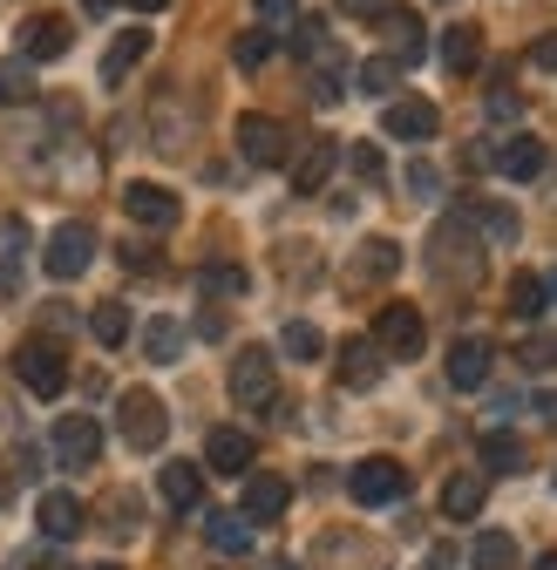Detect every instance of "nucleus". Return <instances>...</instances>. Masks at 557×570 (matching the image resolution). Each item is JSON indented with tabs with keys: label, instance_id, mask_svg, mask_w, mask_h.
Listing matches in <instances>:
<instances>
[{
	"label": "nucleus",
	"instance_id": "obj_1",
	"mask_svg": "<svg viewBox=\"0 0 557 570\" xmlns=\"http://www.w3.org/2000/svg\"><path fill=\"white\" fill-rule=\"evenodd\" d=\"M116 428H123V442L144 455V449H164V435H170V407L150 394V387H129L123 401H116Z\"/></svg>",
	"mask_w": 557,
	"mask_h": 570
},
{
	"label": "nucleus",
	"instance_id": "obj_2",
	"mask_svg": "<svg viewBox=\"0 0 557 570\" xmlns=\"http://www.w3.org/2000/svg\"><path fill=\"white\" fill-rule=\"evenodd\" d=\"M232 401L252 407V414L278 407V374H272V353L265 346H238L232 353Z\"/></svg>",
	"mask_w": 557,
	"mask_h": 570
},
{
	"label": "nucleus",
	"instance_id": "obj_3",
	"mask_svg": "<svg viewBox=\"0 0 557 570\" xmlns=\"http://www.w3.org/2000/svg\"><path fill=\"white\" fill-rule=\"evenodd\" d=\"M14 381H21L28 394L55 401V394L68 387V353H61L55 340H21V346H14Z\"/></svg>",
	"mask_w": 557,
	"mask_h": 570
},
{
	"label": "nucleus",
	"instance_id": "obj_4",
	"mask_svg": "<svg viewBox=\"0 0 557 570\" xmlns=\"http://www.w3.org/2000/svg\"><path fill=\"white\" fill-rule=\"evenodd\" d=\"M429 265H436L442 278H456V285H469V278L482 272V252H476V238H469V210H456V218L436 232V245H429Z\"/></svg>",
	"mask_w": 557,
	"mask_h": 570
},
{
	"label": "nucleus",
	"instance_id": "obj_5",
	"mask_svg": "<svg viewBox=\"0 0 557 570\" xmlns=\"http://www.w3.org/2000/svg\"><path fill=\"white\" fill-rule=\"evenodd\" d=\"M374 346L388 353V361H414V353H422L429 346V320L422 313H414V306H381L374 313Z\"/></svg>",
	"mask_w": 557,
	"mask_h": 570
},
{
	"label": "nucleus",
	"instance_id": "obj_6",
	"mask_svg": "<svg viewBox=\"0 0 557 570\" xmlns=\"http://www.w3.org/2000/svg\"><path fill=\"white\" fill-rule=\"evenodd\" d=\"M89 258H96V232H89L82 218L55 225V232H48V245H41L48 278H82V272H89Z\"/></svg>",
	"mask_w": 557,
	"mask_h": 570
},
{
	"label": "nucleus",
	"instance_id": "obj_7",
	"mask_svg": "<svg viewBox=\"0 0 557 570\" xmlns=\"http://www.w3.org/2000/svg\"><path fill=\"white\" fill-rule=\"evenodd\" d=\"M48 449H55L61 469H89V462L102 455V428H96L89 414H61L55 435H48Z\"/></svg>",
	"mask_w": 557,
	"mask_h": 570
},
{
	"label": "nucleus",
	"instance_id": "obj_8",
	"mask_svg": "<svg viewBox=\"0 0 557 570\" xmlns=\"http://www.w3.org/2000/svg\"><path fill=\"white\" fill-rule=\"evenodd\" d=\"M286 122H272V116H238V157L252 170H272V164H286Z\"/></svg>",
	"mask_w": 557,
	"mask_h": 570
},
{
	"label": "nucleus",
	"instance_id": "obj_9",
	"mask_svg": "<svg viewBox=\"0 0 557 570\" xmlns=\"http://www.w3.org/2000/svg\"><path fill=\"white\" fill-rule=\"evenodd\" d=\"M123 210H129V225H144V232H170L184 218L177 190H164V184H129L123 190Z\"/></svg>",
	"mask_w": 557,
	"mask_h": 570
},
{
	"label": "nucleus",
	"instance_id": "obj_10",
	"mask_svg": "<svg viewBox=\"0 0 557 570\" xmlns=\"http://www.w3.org/2000/svg\"><path fill=\"white\" fill-rule=\"evenodd\" d=\"M442 129V116H436V102L429 96H394L388 109H381V136H401V142H429Z\"/></svg>",
	"mask_w": 557,
	"mask_h": 570
},
{
	"label": "nucleus",
	"instance_id": "obj_11",
	"mask_svg": "<svg viewBox=\"0 0 557 570\" xmlns=\"http://www.w3.org/2000/svg\"><path fill=\"white\" fill-rule=\"evenodd\" d=\"M346 489H354V503H394V495L408 489V469L388 462V455H368V462H354Z\"/></svg>",
	"mask_w": 557,
	"mask_h": 570
},
{
	"label": "nucleus",
	"instance_id": "obj_12",
	"mask_svg": "<svg viewBox=\"0 0 557 570\" xmlns=\"http://www.w3.org/2000/svg\"><path fill=\"white\" fill-rule=\"evenodd\" d=\"M35 523H41V537H48V543H68V537H82L89 510H82V503H76L68 489H48L41 503H35Z\"/></svg>",
	"mask_w": 557,
	"mask_h": 570
},
{
	"label": "nucleus",
	"instance_id": "obj_13",
	"mask_svg": "<svg viewBox=\"0 0 557 570\" xmlns=\"http://www.w3.org/2000/svg\"><path fill=\"white\" fill-rule=\"evenodd\" d=\"M68 41H76V28H68L61 14H35V21H21V61H61Z\"/></svg>",
	"mask_w": 557,
	"mask_h": 570
},
{
	"label": "nucleus",
	"instance_id": "obj_14",
	"mask_svg": "<svg viewBox=\"0 0 557 570\" xmlns=\"http://www.w3.org/2000/svg\"><path fill=\"white\" fill-rule=\"evenodd\" d=\"M381 35H388V55H394L401 68L422 61V48H429V21L408 14V8H388V14H381Z\"/></svg>",
	"mask_w": 557,
	"mask_h": 570
},
{
	"label": "nucleus",
	"instance_id": "obj_15",
	"mask_svg": "<svg viewBox=\"0 0 557 570\" xmlns=\"http://www.w3.org/2000/svg\"><path fill=\"white\" fill-rule=\"evenodd\" d=\"M286 503H293V489L278 482V475H265V469L245 475V503H238V510H245L252 523H278V517H286Z\"/></svg>",
	"mask_w": 557,
	"mask_h": 570
},
{
	"label": "nucleus",
	"instance_id": "obj_16",
	"mask_svg": "<svg viewBox=\"0 0 557 570\" xmlns=\"http://www.w3.org/2000/svg\"><path fill=\"white\" fill-rule=\"evenodd\" d=\"M333 164H340V142L333 136H313L306 150L293 157V190L300 197H313V190H326V177H333Z\"/></svg>",
	"mask_w": 557,
	"mask_h": 570
},
{
	"label": "nucleus",
	"instance_id": "obj_17",
	"mask_svg": "<svg viewBox=\"0 0 557 570\" xmlns=\"http://www.w3.org/2000/svg\"><path fill=\"white\" fill-rule=\"evenodd\" d=\"M381 367H388V353H381L374 340H346V346H340V387H346V394L374 387V381H381Z\"/></svg>",
	"mask_w": 557,
	"mask_h": 570
},
{
	"label": "nucleus",
	"instance_id": "obj_18",
	"mask_svg": "<svg viewBox=\"0 0 557 570\" xmlns=\"http://www.w3.org/2000/svg\"><path fill=\"white\" fill-rule=\"evenodd\" d=\"M490 381V340H476V333H462L456 346H449V387H482Z\"/></svg>",
	"mask_w": 557,
	"mask_h": 570
},
{
	"label": "nucleus",
	"instance_id": "obj_19",
	"mask_svg": "<svg viewBox=\"0 0 557 570\" xmlns=\"http://www.w3.org/2000/svg\"><path fill=\"white\" fill-rule=\"evenodd\" d=\"M204 462H212L218 475H252V435H245V428H212Z\"/></svg>",
	"mask_w": 557,
	"mask_h": 570
},
{
	"label": "nucleus",
	"instance_id": "obj_20",
	"mask_svg": "<svg viewBox=\"0 0 557 570\" xmlns=\"http://www.w3.org/2000/svg\"><path fill=\"white\" fill-rule=\"evenodd\" d=\"M204 537L225 557H252V517L245 510H204Z\"/></svg>",
	"mask_w": 557,
	"mask_h": 570
},
{
	"label": "nucleus",
	"instance_id": "obj_21",
	"mask_svg": "<svg viewBox=\"0 0 557 570\" xmlns=\"http://www.w3.org/2000/svg\"><path fill=\"white\" fill-rule=\"evenodd\" d=\"M497 170H504L510 184H530V177L544 170V142H537V136H504V142H497Z\"/></svg>",
	"mask_w": 557,
	"mask_h": 570
},
{
	"label": "nucleus",
	"instance_id": "obj_22",
	"mask_svg": "<svg viewBox=\"0 0 557 570\" xmlns=\"http://www.w3.org/2000/svg\"><path fill=\"white\" fill-rule=\"evenodd\" d=\"M157 489H164L170 510H204V475H197V462H164Z\"/></svg>",
	"mask_w": 557,
	"mask_h": 570
},
{
	"label": "nucleus",
	"instance_id": "obj_23",
	"mask_svg": "<svg viewBox=\"0 0 557 570\" xmlns=\"http://www.w3.org/2000/svg\"><path fill=\"white\" fill-rule=\"evenodd\" d=\"M144 55H150V28H123V35L109 41V55H102V82H123Z\"/></svg>",
	"mask_w": 557,
	"mask_h": 570
},
{
	"label": "nucleus",
	"instance_id": "obj_24",
	"mask_svg": "<svg viewBox=\"0 0 557 570\" xmlns=\"http://www.w3.org/2000/svg\"><path fill=\"white\" fill-rule=\"evenodd\" d=\"M197 293L204 299H245L252 293V272L245 265H225V258L218 265H197Z\"/></svg>",
	"mask_w": 557,
	"mask_h": 570
},
{
	"label": "nucleus",
	"instance_id": "obj_25",
	"mask_svg": "<svg viewBox=\"0 0 557 570\" xmlns=\"http://www.w3.org/2000/svg\"><path fill=\"white\" fill-rule=\"evenodd\" d=\"M21 245H28V225L8 218V225H0V306H8L14 285H21Z\"/></svg>",
	"mask_w": 557,
	"mask_h": 570
},
{
	"label": "nucleus",
	"instance_id": "obj_26",
	"mask_svg": "<svg viewBox=\"0 0 557 570\" xmlns=\"http://www.w3.org/2000/svg\"><path fill=\"white\" fill-rule=\"evenodd\" d=\"M144 361H157V367H177L184 361V326L177 320H150L144 326Z\"/></svg>",
	"mask_w": 557,
	"mask_h": 570
},
{
	"label": "nucleus",
	"instance_id": "obj_27",
	"mask_svg": "<svg viewBox=\"0 0 557 570\" xmlns=\"http://www.w3.org/2000/svg\"><path fill=\"white\" fill-rule=\"evenodd\" d=\"M482 510V475H449L442 482V517L449 523H469Z\"/></svg>",
	"mask_w": 557,
	"mask_h": 570
},
{
	"label": "nucleus",
	"instance_id": "obj_28",
	"mask_svg": "<svg viewBox=\"0 0 557 570\" xmlns=\"http://www.w3.org/2000/svg\"><path fill=\"white\" fill-rule=\"evenodd\" d=\"M476 61H482V35L476 28H449L442 35V68H449V76H469Z\"/></svg>",
	"mask_w": 557,
	"mask_h": 570
},
{
	"label": "nucleus",
	"instance_id": "obj_29",
	"mask_svg": "<svg viewBox=\"0 0 557 570\" xmlns=\"http://www.w3.org/2000/svg\"><path fill=\"white\" fill-rule=\"evenodd\" d=\"M394 82H401V61H394V55H368V61L354 68V89H361V96H394Z\"/></svg>",
	"mask_w": 557,
	"mask_h": 570
},
{
	"label": "nucleus",
	"instance_id": "obj_30",
	"mask_svg": "<svg viewBox=\"0 0 557 570\" xmlns=\"http://www.w3.org/2000/svg\"><path fill=\"white\" fill-rule=\"evenodd\" d=\"M504 306H510V320H537V313L550 306V285H544V278H530V272H517Z\"/></svg>",
	"mask_w": 557,
	"mask_h": 570
},
{
	"label": "nucleus",
	"instance_id": "obj_31",
	"mask_svg": "<svg viewBox=\"0 0 557 570\" xmlns=\"http://www.w3.org/2000/svg\"><path fill=\"white\" fill-rule=\"evenodd\" d=\"M482 462H490L497 475H517L524 469V442L510 435V428H490V435H482Z\"/></svg>",
	"mask_w": 557,
	"mask_h": 570
},
{
	"label": "nucleus",
	"instance_id": "obj_32",
	"mask_svg": "<svg viewBox=\"0 0 557 570\" xmlns=\"http://www.w3.org/2000/svg\"><path fill=\"white\" fill-rule=\"evenodd\" d=\"M394 265H401V245L394 238H368L361 258H354V278H388Z\"/></svg>",
	"mask_w": 557,
	"mask_h": 570
},
{
	"label": "nucleus",
	"instance_id": "obj_33",
	"mask_svg": "<svg viewBox=\"0 0 557 570\" xmlns=\"http://www.w3.org/2000/svg\"><path fill=\"white\" fill-rule=\"evenodd\" d=\"M89 333H96L102 346H123V340H129V306H123V299H102V306L89 313Z\"/></svg>",
	"mask_w": 557,
	"mask_h": 570
},
{
	"label": "nucleus",
	"instance_id": "obj_34",
	"mask_svg": "<svg viewBox=\"0 0 557 570\" xmlns=\"http://www.w3.org/2000/svg\"><path fill=\"white\" fill-rule=\"evenodd\" d=\"M278 346H286L293 361H320V353H326V340H320V326H313V320H286Z\"/></svg>",
	"mask_w": 557,
	"mask_h": 570
},
{
	"label": "nucleus",
	"instance_id": "obj_35",
	"mask_svg": "<svg viewBox=\"0 0 557 570\" xmlns=\"http://www.w3.org/2000/svg\"><path fill=\"white\" fill-rule=\"evenodd\" d=\"M476 570H517V543L504 530H482L476 537Z\"/></svg>",
	"mask_w": 557,
	"mask_h": 570
},
{
	"label": "nucleus",
	"instance_id": "obj_36",
	"mask_svg": "<svg viewBox=\"0 0 557 570\" xmlns=\"http://www.w3.org/2000/svg\"><path fill=\"white\" fill-rule=\"evenodd\" d=\"M326 48H333V41H326V21H320V14H300V21H293V55H300V61H320Z\"/></svg>",
	"mask_w": 557,
	"mask_h": 570
},
{
	"label": "nucleus",
	"instance_id": "obj_37",
	"mask_svg": "<svg viewBox=\"0 0 557 570\" xmlns=\"http://www.w3.org/2000/svg\"><path fill=\"white\" fill-rule=\"evenodd\" d=\"M232 61H238V68H265V61H272V28H245V35L232 41Z\"/></svg>",
	"mask_w": 557,
	"mask_h": 570
},
{
	"label": "nucleus",
	"instance_id": "obj_38",
	"mask_svg": "<svg viewBox=\"0 0 557 570\" xmlns=\"http://www.w3.org/2000/svg\"><path fill=\"white\" fill-rule=\"evenodd\" d=\"M35 96V61H0V102H28Z\"/></svg>",
	"mask_w": 557,
	"mask_h": 570
},
{
	"label": "nucleus",
	"instance_id": "obj_39",
	"mask_svg": "<svg viewBox=\"0 0 557 570\" xmlns=\"http://www.w3.org/2000/svg\"><path fill=\"white\" fill-rule=\"evenodd\" d=\"M469 225H482L490 238H517V210H504V204H469Z\"/></svg>",
	"mask_w": 557,
	"mask_h": 570
},
{
	"label": "nucleus",
	"instance_id": "obj_40",
	"mask_svg": "<svg viewBox=\"0 0 557 570\" xmlns=\"http://www.w3.org/2000/svg\"><path fill=\"white\" fill-rule=\"evenodd\" d=\"M517 367H524V374H550V367H557V340H524V346H517Z\"/></svg>",
	"mask_w": 557,
	"mask_h": 570
},
{
	"label": "nucleus",
	"instance_id": "obj_41",
	"mask_svg": "<svg viewBox=\"0 0 557 570\" xmlns=\"http://www.w3.org/2000/svg\"><path fill=\"white\" fill-rule=\"evenodd\" d=\"M401 184H408V197H436V190H442V170H436V164H422V157H414V164L401 170Z\"/></svg>",
	"mask_w": 557,
	"mask_h": 570
},
{
	"label": "nucleus",
	"instance_id": "obj_42",
	"mask_svg": "<svg viewBox=\"0 0 557 570\" xmlns=\"http://www.w3.org/2000/svg\"><path fill=\"white\" fill-rule=\"evenodd\" d=\"M346 164H354L361 184H381V150H374V142H354V157H346Z\"/></svg>",
	"mask_w": 557,
	"mask_h": 570
},
{
	"label": "nucleus",
	"instance_id": "obj_43",
	"mask_svg": "<svg viewBox=\"0 0 557 570\" xmlns=\"http://www.w3.org/2000/svg\"><path fill=\"white\" fill-rule=\"evenodd\" d=\"M530 61H537V68H550V76H557V28L530 41Z\"/></svg>",
	"mask_w": 557,
	"mask_h": 570
},
{
	"label": "nucleus",
	"instance_id": "obj_44",
	"mask_svg": "<svg viewBox=\"0 0 557 570\" xmlns=\"http://www.w3.org/2000/svg\"><path fill=\"white\" fill-rule=\"evenodd\" d=\"M265 21H300V0H258Z\"/></svg>",
	"mask_w": 557,
	"mask_h": 570
},
{
	"label": "nucleus",
	"instance_id": "obj_45",
	"mask_svg": "<svg viewBox=\"0 0 557 570\" xmlns=\"http://www.w3.org/2000/svg\"><path fill=\"white\" fill-rule=\"evenodd\" d=\"M340 8H346V14H361V21H381V14H388V0H340Z\"/></svg>",
	"mask_w": 557,
	"mask_h": 570
},
{
	"label": "nucleus",
	"instance_id": "obj_46",
	"mask_svg": "<svg viewBox=\"0 0 557 570\" xmlns=\"http://www.w3.org/2000/svg\"><path fill=\"white\" fill-rule=\"evenodd\" d=\"M123 265H136V272H150V265H157V252H150V245H123Z\"/></svg>",
	"mask_w": 557,
	"mask_h": 570
},
{
	"label": "nucleus",
	"instance_id": "obj_47",
	"mask_svg": "<svg viewBox=\"0 0 557 570\" xmlns=\"http://www.w3.org/2000/svg\"><path fill=\"white\" fill-rule=\"evenodd\" d=\"M530 407H537V421H550V428H557V394H537Z\"/></svg>",
	"mask_w": 557,
	"mask_h": 570
},
{
	"label": "nucleus",
	"instance_id": "obj_48",
	"mask_svg": "<svg viewBox=\"0 0 557 570\" xmlns=\"http://www.w3.org/2000/svg\"><path fill=\"white\" fill-rule=\"evenodd\" d=\"M8 495H14V469L0 462V510H8Z\"/></svg>",
	"mask_w": 557,
	"mask_h": 570
},
{
	"label": "nucleus",
	"instance_id": "obj_49",
	"mask_svg": "<svg viewBox=\"0 0 557 570\" xmlns=\"http://www.w3.org/2000/svg\"><path fill=\"white\" fill-rule=\"evenodd\" d=\"M8 570H48V557H35V550H28V557H14Z\"/></svg>",
	"mask_w": 557,
	"mask_h": 570
},
{
	"label": "nucleus",
	"instance_id": "obj_50",
	"mask_svg": "<svg viewBox=\"0 0 557 570\" xmlns=\"http://www.w3.org/2000/svg\"><path fill=\"white\" fill-rule=\"evenodd\" d=\"M129 8H136V14H157V8H170V0H129Z\"/></svg>",
	"mask_w": 557,
	"mask_h": 570
},
{
	"label": "nucleus",
	"instance_id": "obj_51",
	"mask_svg": "<svg viewBox=\"0 0 557 570\" xmlns=\"http://www.w3.org/2000/svg\"><path fill=\"white\" fill-rule=\"evenodd\" d=\"M537 570H557V550H544V557H537Z\"/></svg>",
	"mask_w": 557,
	"mask_h": 570
},
{
	"label": "nucleus",
	"instance_id": "obj_52",
	"mask_svg": "<svg viewBox=\"0 0 557 570\" xmlns=\"http://www.w3.org/2000/svg\"><path fill=\"white\" fill-rule=\"evenodd\" d=\"M544 285H550V299H557V272H550V278H544Z\"/></svg>",
	"mask_w": 557,
	"mask_h": 570
},
{
	"label": "nucleus",
	"instance_id": "obj_53",
	"mask_svg": "<svg viewBox=\"0 0 557 570\" xmlns=\"http://www.w3.org/2000/svg\"><path fill=\"white\" fill-rule=\"evenodd\" d=\"M272 570H293V563H272Z\"/></svg>",
	"mask_w": 557,
	"mask_h": 570
},
{
	"label": "nucleus",
	"instance_id": "obj_54",
	"mask_svg": "<svg viewBox=\"0 0 557 570\" xmlns=\"http://www.w3.org/2000/svg\"><path fill=\"white\" fill-rule=\"evenodd\" d=\"M96 570H116V563H96Z\"/></svg>",
	"mask_w": 557,
	"mask_h": 570
}]
</instances>
